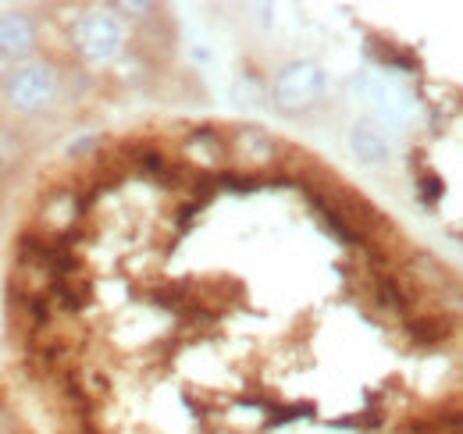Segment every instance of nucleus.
<instances>
[{
  "label": "nucleus",
  "mask_w": 463,
  "mask_h": 434,
  "mask_svg": "<svg viewBox=\"0 0 463 434\" xmlns=\"http://www.w3.org/2000/svg\"><path fill=\"white\" fill-rule=\"evenodd\" d=\"M51 303L54 310L64 314V317H79L93 307V274L86 271H75V274H64L54 281V292H51Z\"/></svg>",
  "instance_id": "7"
},
{
  "label": "nucleus",
  "mask_w": 463,
  "mask_h": 434,
  "mask_svg": "<svg viewBox=\"0 0 463 434\" xmlns=\"http://www.w3.org/2000/svg\"><path fill=\"white\" fill-rule=\"evenodd\" d=\"M314 406L310 402H296V406H268L264 413V428H286V424H296L303 417H310Z\"/></svg>",
  "instance_id": "15"
},
{
  "label": "nucleus",
  "mask_w": 463,
  "mask_h": 434,
  "mask_svg": "<svg viewBox=\"0 0 463 434\" xmlns=\"http://www.w3.org/2000/svg\"><path fill=\"white\" fill-rule=\"evenodd\" d=\"M406 338L420 349H435L442 342H449L457 335V317H442V314H417L406 321Z\"/></svg>",
  "instance_id": "9"
},
{
  "label": "nucleus",
  "mask_w": 463,
  "mask_h": 434,
  "mask_svg": "<svg viewBox=\"0 0 463 434\" xmlns=\"http://www.w3.org/2000/svg\"><path fill=\"white\" fill-rule=\"evenodd\" d=\"M14 260L40 264V268L54 271L58 278L75 274V271H82V268H86V264H82V257H79L71 246H64L61 239H51V235H40L36 228H25V231H18V235H14Z\"/></svg>",
  "instance_id": "1"
},
{
  "label": "nucleus",
  "mask_w": 463,
  "mask_h": 434,
  "mask_svg": "<svg viewBox=\"0 0 463 434\" xmlns=\"http://www.w3.org/2000/svg\"><path fill=\"white\" fill-rule=\"evenodd\" d=\"M349 146H353V154H356L360 161H367V164H382L385 157H389V143H385L382 128L371 125V121L353 125V132H349Z\"/></svg>",
  "instance_id": "12"
},
{
  "label": "nucleus",
  "mask_w": 463,
  "mask_h": 434,
  "mask_svg": "<svg viewBox=\"0 0 463 434\" xmlns=\"http://www.w3.org/2000/svg\"><path fill=\"white\" fill-rule=\"evenodd\" d=\"M14 161H22V143L14 132L0 128V167H11Z\"/></svg>",
  "instance_id": "17"
},
{
  "label": "nucleus",
  "mask_w": 463,
  "mask_h": 434,
  "mask_svg": "<svg viewBox=\"0 0 463 434\" xmlns=\"http://www.w3.org/2000/svg\"><path fill=\"white\" fill-rule=\"evenodd\" d=\"M7 90H11V97H14L18 108L36 110L40 104H47V97H51V79H47L43 68H29V71L11 75Z\"/></svg>",
  "instance_id": "10"
},
{
  "label": "nucleus",
  "mask_w": 463,
  "mask_h": 434,
  "mask_svg": "<svg viewBox=\"0 0 463 434\" xmlns=\"http://www.w3.org/2000/svg\"><path fill=\"white\" fill-rule=\"evenodd\" d=\"M182 157L189 167L196 171H207V175H218L229 167V136H222L218 128L211 125H200L193 128L185 139H182Z\"/></svg>",
  "instance_id": "4"
},
{
  "label": "nucleus",
  "mask_w": 463,
  "mask_h": 434,
  "mask_svg": "<svg viewBox=\"0 0 463 434\" xmlns=\"http://www.w3.org/2000/svg\"><path fill=\"white\" fill-rule=\"evenodd\" d=\"M86 214L90 211L82 207L75 185H54V189H47V196L36 207V231L51 235V239H64L71 228L86 224Z\"/></svg>",
  "instance_id": "2"
},
{
  "label": "nucleus",
  "mask_w": 463,
  "mask_h": 434,
  "mask_svg": "<svg viewBox=\"0 0 463 434\" xmlns=\"http://www.w3.org/2000/svg\"><path fill=\"white\" fill-rule=\"evenodd\" d=\"M321 90H325V79L317 64H289L275 82V104L286 114H296V110L314 108L321 100Z\"/></svg>",
  "instance_id": "3"
},
{
  "label": "nucleus",
  "mask_w": 463,
  "mask_h": 434,
  "mask_svg": "<svg viewBox=\"0 0 463 434\" xmlns=\"http://www.w3.org/2000/svg\"><path fill=\"white\" fill-rule=\"evenodd\" d=\"M442 193H446L442 178H439V175H435L431 167H424V175L417 178V196H420V203H424V207H439Z\"/></svg>",
  "instance_id": "16"
},
{
  "label": "nucleus",
  "mask_w": 463,
  "mask_h": 434,
  "mask_svg": "<svg viewBox=\"0 0 463 434\" xmlns=\"http://www.w3.org/2000/svg\"><path fill=\"white\" fill-rule=\"evenodd\" d=\"M367 57H374V61H382V64H392V68H400V71H417V64H420L413 51L396 47V43H367Z\"/></svg>",
  "instance_id": "13"
},
{
  "label": "nucleus",
  "mask_w": 463,
  "mask_h": 434,
  "mask_svg": "<svg viewBox=\"0 0 463 434\" xmlns=\"http://www.w3.org/2000/svg\"><path fill=\"white\" fill-rule=\"evenodd\" d=\"M75 47L82 51L86 57H97V61H108V57L118 54V47H121V33H118V25L111 18H100V14H93V18H82L79 25H75Z\"/></svg>",
  "instance_id": "6"
},
{
  "label": "nucleus",
  "mask_w": 463,
  "mask_h": 434,
  "mask_svg": "<svg viewBox=\"0 0 463 434\" xmlns=\"http://www.w3.org/2000/svg\"><path fill=\"white\" fill-rule=\"evenodd\" d=\"M371 296H374V303H378L396 325H406V321L413 317L403 288H400V281H396V274H371Z\"/></svg>",
  "instance_id": "11"
},
{
  "label": "nucleus",
  "mask_w": 463,
  "mask_h": 434,
  "mask_svg": "<svg viewBox=\"0 0 463 434\" xmlns=\"http://www.w3.org/2000/svg\"><path fill=\"white\" fill-rule=\"evenodd\" d=\"M275 150H279L275 139L257 125H239L229 136V157H235L242 167H250V175H257L260 167L275 161Z\"/></svg>",
  "instance_id": "5"
},
{
  "label": "nucleus",
  "mask_w": 463,
  "mask_h": 434,
  "mask_svg": "<svg viewBox=\"0 0 463 434\" xmlns=\"http://www.w3.org/2000/svg\"><path fill=\"white\" fill-rule=\"evenodd\" d=\"M218 189L235 193V196H250L260 189V175H250V171H218Z\"/></svg>",
  "instance_id": "14"
},
{
  "label": "nucleus",
  "mask_w": 463,
  "mask_h": 434,
  "mask_svg": "<svg viewBox=\"0 0 463 434\" xmlns=\"http://www.w3.org/2000/svg\"><path fill=\"white\" fill-rule=\"evenodd\" d=\"M0 434H22V424H18V417L0 402Z\"/></svg>",
  "instance_id": "18"
},
{
  "label": "nucleus",
  "mask_w": 463,
  "mask_h": 434,
  "mask_svg": "<svg viewBox=\"0 0 463 434\" xmlns=\"http://www.w3.org/2000/svg\"><path fill=\"white\" fill-rule=\"evenodd\" d=\"M132 167L143 175V178H150V182H157V185H165V189H182L185 182H189V175H185V167H178L172 164V157H165L161 150H154V146H143V150H132Z\"/></svg>",
  "instance_id": "8"
}]
</instances>
